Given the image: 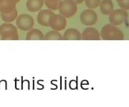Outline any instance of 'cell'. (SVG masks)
<instances>
[{
    "instance_id": "6da1fadb",
    "label": "cell",
    "mask_w": 129,
    "mask_h": 107,
    "mask_svg": "<svg viewBox=\"0 0 129 107\" xmlns=\"http://www.w3.org/2000/svg\"><path fill=\"white\" fill-rule=\"evenodd\" d=\"M101 36L105 40H122L124 38L122 30L112 24H108L102 28Z\"/></svg>"
},
{
    "instance_id": "7a4b0ae2",
    "label": "cell",
    "mask_w": 129,
    "mask_h": 107,
    "mask_svg": "<svg viewBox=\"0 0 129 107\" xmlns=\"http://www.w3.org/2000/svg\"><path fill=\"white\" fill-rule=\"evenodd\" d=\"M0 36L2 40H19L17 28L10 23L2 24L0 25Z\"/></svg>"
},
{
    "instance_id": "3957f363",
    "label": "cell",
    "mask_w": 129,
    "mask_h": 107,
    "mask_svg": "<svg viewBox=\"0 0 129 107\" xmlns=\"http://www.w3.org/2000/svg\"><path fill=\"white\" fill-rule=\"evenodd\" d=\"M60 14L65 18H70L76 14L78 7L73 0H62L58 7Z\"/></svg>"
},
{
    "instance_id": "277c9868",
    "label": "cell",
    "mask_w": 129,
    "mask_h": 107,
    "mask_svg": "<svg viewBox=\"0 0 129 107\" xmlns=\"http://www.w3.org/2000/svg\"><path fill=\"white\" fill-rule=\"evenodd\" d=\"M128 18V13L127 10L123 9H117L113 10L109 14L108 20L110 23L113 25H120L127 22Z\"/></svg>"
},
{
    "instance_id": "5b68a950",
    "label": "cell",
    "mask_w": 129,
    "mask_h": 107,
    "mask_svg": "<svg viewBox=\"0 0 129 107\" xmlns=\"http://www.w3.org/2000/svg\"><path fill=\"white\" fill-rule=\"evenodd\" d=\"M17 28L22 31H29L34 28L35 21L32 16L27 14L18 15L16 19Z\"/></svg>"
},
{
    "instance_id": "8992f818",
    "label": "cell",
    "mask_w": 129,
    "mask_h": 107,
    "mask_svg": "<svg viewBox=\"0 0 129 107\" xmlns=\"http://www.w3.org/2000/svg\"><path fill=\"white\" fill-rule=\"evenodd\" d=\"M80 20L85 26H92L98 22V14L92 9H85L80 13Z\"/></svg>"
},
{
    "instance_id": "52a82bcc",
    "label": "cell",
    "mask_w": 129,
    "mask_h": 107,
    "mask_svg": "<svg viewBox=\"0 0 129 107\" xmlns=\"http://www.w3.org/2000/svg\"><path fill=\"white\" fill-rule=\"evenodd\" d=\"M67 20L66 18L61 14H54L51 16L49 21V27L56 31L63 30L66 28Z\"/></svg>"
},
{
    "instance_id": "ba28073f",
    "label": "cell",
    "mask_w": 129,
    "mask_h": 107,
    "mask_svg": "<svg viewBox=\"0 0 129 107\" xmlns=\"http://www.w3.org/2000/svg\"><path fill=\"white\" fill-rule=\"evenodd\" d=\"M54 12L50 9H42L37 14V22L43 27H49V21Z\"/></svg>"
},
{
    "instance_id": "9c48e42d",
    "label": "cell",
    "mask_w": 129,
    "mask_h": 107,
    "mask_svg": "<svg viewBox=\"0 0 129 107\" xmlns=\"http://www.w3.org/2000/svg\"><path fill=\"white\" fill-rule=\"evenodd\" d=\"M82 40H99L101 34L94 28H86L82 33Z\"/></svg>"
},
{
    "instance_id": "30bf717a",
    "label": "cell",
    "mask_w": 129,
    "mask_h": 107,
    "mask_svg": "<svg viewBox=\"0 0 129 107\" xmlns=\"http://www.w3.org/2000/svg\"><path fill=\"white\" fill-rule=\"evenodd\" d=\"M17 9V2L14 0H2L0 2V13H9Z\"/></svg>"
},
{
    "instance_id": "8fae6325",
    "label": "cell",
    "mask_w": 129,
    "mask_h": 107,
    "mask_svg": "<svg viewBox=\"0 0 129 107\" xmlns=\"http://www.w3.org/2000/svg\"><path fill=\"white\" fill-rule=\"evenodd\" d=\"M64 40H82V35L80 31L75 28L68 29L63 35Z\"/></svg>"
},
{
    "instance_id": "7c38bea8",
    "label": "cell",
    "mask_w": 129,
    "mask_h": 107,
    "mask_svg": "<svg viewBox=\"0 0 129 107\" xmlns=\"http://www.w3.org/2000/svg\"><path fill=\"white\" fill-rule=\"evenodd\" d=\"M44 4V0H27L26 3V7L29 12H36L41 10Z\"/></svg>"
},
{
    "instance_id": "4fadbf2b",
    "label": "cell",
    "mask_w": 129,
    "mask_h": 107,
    "mask_svg": "<svg viewBox=\"0 0 129 107\" xmlns=\"http://www.w3.org/2000/svg\"><path fill=\"white\" fill-rule=\"evenodd\" d=\"M99 7L101 13L104 15H109L114 10V5L112 0H102Z\"/></svg>"
},
{
    "instance_id": "5bb4252c",
    "label": "cell",
    "mask_w": 129,
    "mask_h": 107,
    "mask_svg": "<svg viewBox=\"0 0 129 107\" xmlns=\"http://www.w3.org/2000/svg\"><path fill=\"white\" fill-rule=\"evenodd\" d=\"M27 40H45V35L41 30L38 29H31L26 35Z\"/></svg>"
},
{
    "instance_id": "9a60e30c",
    "label": "cell",
    "mask_w": 129,
    "mask_h": 107,
    "mask_svg": "<svg viewBox=\"0 0 129 107\" xmlns=\"http://www.w3.org/2000/svg\"><path fill=\"white\" fill-rule=\"evenodd\" d=\"M17 17H18V12L17 9H15L9 13H1V17L2 19V20L7 23H10L14 21L17 18Z\"/></svg>"
},
{
    "instance_id": "2e32d148",
    "label": "cell",
    "mask_w": 129,
    "mask_h": 107,
    "mask_svg": "<svg viewBox=\"0 0 129 107\" xmlns=\"http://www.w3.org/2000/svg\"><path fill=\"white\" fill-rule=\"evenodd\" d=\"M45 40H63V36L59 33V31L51 30L46 33L45 35Z\"/></svg>"
},
{
    "instance_id": "e0dca14e",
    "label": "cell",
    "mask_w": 129,
    "mask_h": 107,
    "mask_svg": "<svg viewBox=\"0 0 129 107\" xmlns=\"http://www.w3.org/2000/svg\"><path fill=\"white\" fill-rule=\"evenodd\" d=\"M62 0H44L46 7L50 10H57Z\"/></svg>"
},
{
    "instance_id": "ac0fdd59",
    "label": "cell",
    "mask_w": 129,
    "mask_h": 107,
    "mask_svg": "<svg viewBox=\"0 0 129 107\" xmlns=\"http://www.w3.org/2000/svg\"><path fill=\"white\" fill-rule=\"evenodd\" d=\"M101 0H85V4L89 9H96L101 4Z\"/></svg>"
},
{
    "instance_id": "d6986e66",
    "label": "cell",
    "mask_w": 129,
    "mask_h": 107,
    "mask_svg": "<svg viewBox=\"0 0 129 107\" xmlns=\"http://www.w3.org/2000/svg\"><path fill=\"white\" fill-rule=\"evenodd\" d=\"M118 4L120 7V9L129 10V0H122L120 2H118Z\"/></svg>"
},
{
    "instance_id": "ffe728a7",
    "label": "cell",
    "mask_w": 129,
    "mask_h": 107,
    "mask_svg": "<svg viewBox=\"0 0 129 107\" xmlns=\"http://www.w3.org/2000/svg\"><path fill=\"white\" fill-rule=\"evenodd\" d=\"M73 1L77 5H80V4H82L85 0H73Z\"/></svg>"
},
{
    "instance_id": "44dd1931",
    "label": "cell",
    "mask_w": 129,
    "mask_h": 107,
    "mask_svg": "<svg viewBox=\"0 0 129 107\" xmlns=\"http://www.w3.org/2000/svg\"><path fill=\"white\" fill-rule=\"evenodd\" d=\"M14 1H15V2H17V3H18V2H19V1H20V0H14Z\"/></svg>"
},
{
    "instance_id": "7402d4cb",
    "label": "cell",
    "mask_w": 129,
    "mask_h": 107,
    "mask_svg": "<svg viewBox=\"0 0 129 107\" xmlns=\"http://www.w3.org/2000/svg\"><path fill=\"white\" fill-rule=\"evenodd\" d=\"M117 2H120V1H122V0H116Z\"/></svg>"
},
{
    "instance_id": "603a6c76",
    "label": "cell",
    "mask_w": 129,
    "mask_h": 107,
    "mask_svg": "<svg viewBox=\"0 0 129 107\" xmlns=\"http://www.w3.org/2000/svg\"><path fill=\"white\" fill-rule=\"evenodd\" d=\"M2 2V0H0V2Z\"/></svg>"
}]
</instances>
